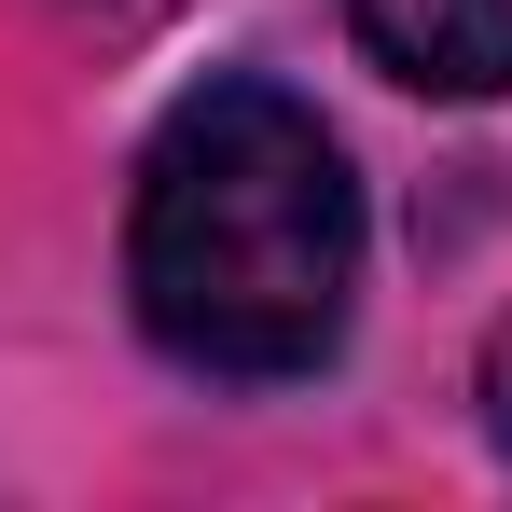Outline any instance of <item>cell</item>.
Segmentation results:
<instances>
[{
	"label": "cell",
	"mask_w": 512,
	"mask_h": 512,
	"mask_svg": "<svg viewBox=\"0 0 512 512\" xmlns=\"http://www.w3.org/2000/svg\"><path fill=\"white\" fill-rule=\"evenodd\" d=\"M125 277L194 374H319L360 305V180L291 84H194L139 153Z\"/></svg>",
	"instance_id": "cell-1"
},
{
	"label": "cell",
	"mask_w": 512,
	"mask_h": 512,
	"mask_svg": "<svg viewBox=\"0 0 512 512\" xmlns=\"http://www.w3.org/2000/svg\"><path fill=\"white\" fill-rule=\"evenodd\" d=\"M416 97H512V0H346Z\"/></svg>",
	"instance_id": "cell-2"
},
{
	"label": "cell",
	"mask_w": 512,
	"mask_h": 512,
	"mask_svg": "<svg viewBox=\"0 0 512 512\" xmlns=\"http://www.w3.org/2000/svg\"><path fill=\"white\" fill-rule=\"evenodd\" d=\"M485 402H499V443H512V346H499V374H485Z\"/></svg>",
	"instance_id": "cell-3"
}]
</instances>
